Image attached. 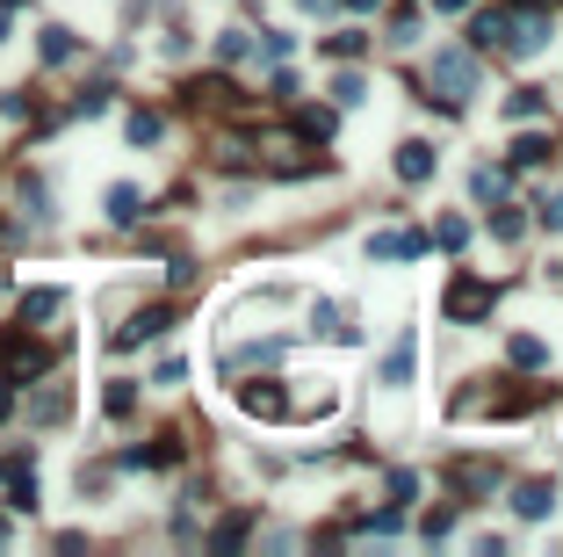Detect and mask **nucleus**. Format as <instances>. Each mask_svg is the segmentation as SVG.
Masks as SVG:
<instances>
[{
    "label": "nucleus",
    "mask_w": 563,
    "mask_h": 557,
    "mask_svg": "<svg viewBox=\"0 0 563 557\" xmlns=\"http://www.w3.org/2000/svg\"><path fill=\"white\" fill-rule=\"evenodd\" d=\"M556 405V383H534V391H513V377H477L462 383L455 399H448V420H513L528 413V405Z\"/></svg>",
    "instance_id": "f257e3e1"
},
{
    "label": "nucleus",
    "mask_w": 563,
    "mask_h": 557,
    "mask_svg": "<svg viewBox=\"0 0 563 557\" xmlns=\"http://www.w3.org/2000/svg\"><path fill=\"white\" fill-rule=\"evenodd\" d=\"M549 36H556V15H549L542 0H520V8H506L498 58H534V52H549Z\"/></svg>",
    "instance_id": "f03ea898"
},
{
    "label": "nucleus",
    "mask_w": 563,
    "mask_h": 557,
    "mask_svg": "<svg viewBox=\"0 0 563 557\" xmlns=\"http://www.w3.org/2000/svg\"><path fill=\"white\" fill-rule=\"evenodd\" d=\"M492 304H498V290L484 276H448V290H441L448 326H477V319H492Z\"/></svg>",
    "instance_id": "7ed1b4c3"
},
{
    "label": "nucleus",
    "mask_w": 563,
    "mask_h": 557,
    "mask_svg": "<svg viewBox=\"0 0 563 557\" xmlns=\"http://www.w3.org/2000/svg\"><path fill=\"white\" fill-rule=\"evenodd\" d=\"M427 88L441 94L448 109H462L470 94H477V52H433V66H427Z\"/></svg>",
    "instance_id": "20e7f679"
},
{
    "label": "nucleus",
    "mask_w": 563,
    "mask_h": 557,
    "mask_svg": "<svg viewBox=\"0 0 563 557\" xmlns=\"http://www.w3.org/2000/svg\"><path fill=\"white\" fill-rule=\"evenodd\" d=\"M232 405H239L246 420L290 427V391H282V377H246V383H232Z\"/></svg>",
    "instance_id": "39448f33"
},
{
    "label": "nucleus",
    "mask_w": 563,
    "mask_h": 557,
    "mask_svg": "<svg viewBox=\"0 0 563 557\" xmlns=\"http://www.w3.org/2000/svg\"><path fill=\"white\" fill-rule=\"evenodd\" d=\"M441 478H448V492H462V500H477V492H498V486H506L498 456H455Z\"/></svg>",
    "instance_id": "423d86ee"
},
{
    "label": "nucleus",
    "mask_w": 563,
    "mask_h": 557,
    "mask_svg": "<svg viewBox=\"0 0 563 557\" xmlns=\"http://www.w3.org/2000/svg\"><path fill=\"white\" fill-rule=\"evenodd\" d=\"M44 369H52V355L36 348V341H22V333H8V341H0V377L30 383V377H44Z\"/></svg>",
    "instance_id": "0eeeda50"
},
{
    "label": "nucleus",
    "mask_w": 563,
    "mask_h": 557,
    "mask_svg": "<svg viewBox=\"0 0 563 557\" xmlns=\"http://www.w3.org/2000/svg\"><path fill=\"white\" fill-rule=\"evenodd\" d=\"M412 369H419V333L397 326L391 355H383V391H412Z\"/></svg>",
    "instance_id": "6e6552de"
},
{
    "label": "nucleus",
    "mask_w": 563,
    "mask_h": 557,
    "mask_svg": "<svg viewBox=\"0 0 563 557\" xmlns=\"http://www.w3.org/2000/svg\"><path fill=\"white\" fill-rule=\"evenodd\" d=\"M260 159L282 167V175H311V145L290 138V131H268V138H260Z\"/></svg>",
    "instance_id": "1a4fd4ad"
},
{
    "label": "nucleus",
    "mask_w": 563,
    "mask_h": 557,
    "mask_svg": "<svg viewBox=\"0 0 563 557\" xmlns=\"http://www.w3.org/2000/svg\"><path fill=\"white\" fill-rule=\"evenodd\" d=\"M427 232H369V261H419Z\"/></svg>",
    "instance_id": "9d476101"
},
{
    "label": "nucleus",
    "mask_w": 563,
    "mask_h": 557,
    "mask_svg": "<svg viewBox=\"0 0 563 557\" xmlns=\"http://www.w3.org/2000/svg\"><path fill=\"white\" fill-rule=\"evenodd\" d=\"M549 506H556V478H520V486H513V514H520V522H542Z\"/></svg>",
    "instance_id": "9b49d317"
},
{
    "label": "nucleus",
    "mask_w": 563,
    "mask_h": 557,
    "mask_svg": "<svg viewBox=\"0 0 563 557\" xmlns=\"http://www.w3.org/2000/svg\"><path fill=\"white\" fill-rule=\"evenodd\" d=\"M433 167H441V153H433L427 138H405V145H397V181H412V189H419V181H433Z\"/></svg>",
    "instance_id": "f8f14e48"
},
{
    "label": "nucleus",
    "mask_w": 563,
    "mask_h": 557,
    "mask_svg": "<svg viewBox=\"0 0 563 557\" xmlns=\"http://www.w3.org/2000/svg\"><path fill=\"white\" fill-rule=\"evenodd\" d=\"M167 326H173V312H167V304H153V312H137L131 326L116 333V348H145V341H159Z\"/></svg>",
    "instance_id": "ddd939ff"
},
{
    "label": "nucleus",
    "mask_w": 563,
    "mask_h": 557,
    "mask_svg": "<svg viewBox=\"0 0 563 557\" xmlns=\"http://www.w3.org/2000/svg\"><path fill=\"white\" fill-rule=\"evenodd\" d=\"M506 363L513 369H542L549 363V341H542V333H513V341H506Z\"/></svg>",
    "instance_id": "4468645a"
},
{
    "label": "nucleus",
    "mask_w": 563,
    "mask_h": 557,
    "mask_svg": "<svg viewBox=\"0 0 563 557\" xmlns=\"http://www.w3.org/2000/svg\"><path fill=\"white\" fill-rule=\"evenodd\" d=\"M506 116H513V123H542V116H549V94H542V88H513V94H506Z\"/></svg>",
    "instance_id": "2eb2a0df"
},
{
    "label": "nucleus",
    "mask_w": 563,
    "mask_h": 557,
    "mask_svg": "<svg viewBox=\"0 0 563 557\" xmlns=\"http://www.w3.org/2000/svg\"><path fill=\"white\" fill-rule=\"evenodd\" d=\"M66 312V290H30L22 297V326H44V319Z\"/></svg>",
    "instance_id": "dca6fc26"
},
{
    "label": "nucleus",
    "mask_w": 563,
    "mask_h": 557,
    "mask_svg": "<svg viewBox=\"0 0 563 557\" xmlns=\"http://www.w3.org/2000/svg\"><path fill=\"white\" fill-rule=\"evenodd\" d=\"M109 218H116V225H137V218H145V196H137L131 181H116V189H109Z\"/></svg>",
    "instance_id": "f3484780"
},
{
    "label": "nucleus",
    "mask_w": 563,
    "mask_h": 557,
    "mask_svg": "<svg viewBox=\"0 0 563 557\" xmlns=\"http://www.w3.org/2000/svg\"><path fill=\"white\" fill-rule=\"evenodd\" d=\"M506 167H477V175H470V196H477V203H506Z\"/></svg>",
    "instance_id": "a211bd4d"
},
{
    "label": "nucleus",
    "mask_w": 563,
    "mask_h": 557,
    "mask_svg": "<svg viewBox=\"0 0 563 557\" xmlns=\"http://www.w3.org/2000/svg\"><path fill=\"white\" fill-rule=\"evenodd\" d=\"M542 159H549V138H542V131L513 138V167H542Z\"/></svg>",
    "instance_id": "6ab92c4d"
},
{
    "label": "nucleus",
    "mask_w": 563,
    "mask_h": 557,
    "mask_svg": "<svg viewBox=\"0 0 563 557\" xmlns=\"http://www.w3.org/2000/svg\"><path fill=\"white\" fill-rule=\"evenodd\" d=\"M123 131H131V145H159V131H167V123H159L153 109H137V116L123 123Z\"/></svg>",
    "instance_id": "aec40b11"
},
{
    "label": "nucleus",
    "mask_w": 563,
    "mask_h": 557,
    "mask_svg": "<svg viewBox=\"0 0 563 557\" xmlns=\"http://www.w3.org/2000/svg\"><path fill=\"white\" fill-rule=\"evenodd\" d=\"M72 52H80V44H72V30H58V22H52V30H44V58H52V66H66Z\"/></svg>",
    "instance_id": "412c9836"
},
{
    "label": "nucleus",
    "mask_w": 563,
    "mask_h": 557,
    "mask_svg": "<svg viewBox=\"0 0 563 557\" xmlns=\"http://www.w3.org/2000/svg\"><path fill=\"white\" fill-rule=\"evenodd\" d=\"M433 246H448V254H462V246H470V225H462V218H441V225H433Z\"/></svg>",
    "instance_id": "4be33fe9"
},
{
    "label": "nucleus",
    "mask_w": 563,
    "mask_h": 557,
    "mask_svg": "<svg viewBox=\"0 0 563 557\" xmlns=\"http://www.w3.org/2000/svg\"><path fill=\"white\" fill-rule=\"evenodd\" d=\"M246 52H254V36H246V30H224L217 36V58H224V66H239Z\"/></svg>",
    "instance_id": "5701e85b"
},
{
    "label": "nucleus",
    "mask_w": 563,
    "mask_h": 557,
    "mask_svg": "<svg viewBox=\"0 0 563 557\" xmlns=\"http://www.w3.org/2000/svg\"><path fill=\"white\" fill-rule=\"evenodd\" d=\"M325 52H333V58H361V52H369V36H361V30H340V36H325Z\"/></svg>",
    "instance_id": "b1692460"
},
{
    "label": "nucleus",
    "mask_w": 563,
    "mask_h": 557,
    "mask_svg": "<svg viewBox=\"0 0 563 557\" xmlns=\"http://www.w3.org/2000/svg\"><path fill=\"white\" fill-rule=\"evenodd\" d=\"M492 232H498V239L513 246V239H520V232H528V218H520V210H506V203H498V210H492Z\"/></svg>",
    "instance_id": "393cba45"
},
{
    "label": "nucleus",
    "mask_w": 563,
    "mask_h": 557,
    "mask_svg": "<svg viewBox=\"0 0 563 557\" xmlns=\"http://www.w3.org/2000/svg\"><path fill=\"white\" fill-rule=\"evenodd\" d=\"M333 94H340L347 109H354V102H369V88H361V73H340V80H333Z\"/></svg>",
    "instance_id": "a878e982"
},
{
    "label": "nucleus",
    "mask_w": 563,
    "mask_h": 557,
    "mask_svg": "<svg viewBox=\"0 0 563 557\" xmlns=\"http://www.w3.org/2000/svg\"><path fill=\"white\" fill-rule=\"evenodd\" d=\"M102 405H109V413H131V405H137V391H131V383H109V391H102Z\"/></svg>",
    "instance_id": "bb28decb"
},
{
    "label": "nucleus",
    "mask_w": 563,
    "mask_h": 557,
    "mask_svg": "<svg viewBox=\"0 0 563 557\" xmlns=\"http://www.w3.org/2000/svg\"><path fill=\"white\" fill-rule=\"evenodd\" d=\"M30 413H36V420H66V391H44V399H36Z\"/></svg>",
    "instance_id": "cd10ccee"
},
{
    "label": "nucleus",
    "mask_w": 563,
    "mask_h": 557,
    "mask_svg": "<svg viewBox=\"0 0 563 557\" xmlns=\"http://www.w3.org/2000/svg\"><path fill=\"white\" fill-rule=\"evenodd\" d=\"M102 109H109V88H87L80 102H72V116H102Z\"/></svg>",
    "instance_id": "c85d7f7f"
},
{
    "label": "nucleus",
    "mask_w": 563,
    "mask_h": 557,
    "mask_svg": "<svg viewBox=\"0 0 563 557\" xmlns=\"http://www.w3.org/2000/svg\"><path fill=\"white\" fill-rule=\"evenodd\" d=\"M412 492H419V478H412V470H391V506H405Z\"/></svg>",
    "instance_id": "c756f323"
},
{
    "label": "nucleus",
    "mask_w": 563,
    "mask_h": 557,
    "mask_svg": "<svg viewBox=\"0 0 563 557\" xmlns=\"http://www.w3.org/2000/svg\"><path fill=\"white\" fill-rule=\"evenodd\" d=\"M534 218H542L549 232H563V196H542V203H534Z\"/></svg>",
    "instance_id": "7c9ffc66"
},
{
    "label": "nucleus",
    "mask_w": 563,
    "mask_h": 557,
    "mask_svg": "<svg viewBox=\"0 0 563 557\" xmlns=\"http://www.w3.org/2000/svg\"><path fill=\"white\" fill-rule=\"evenodd\" d=\"M304 131L311 138H333V109H304Z\"/></svg>",
    "instance_id": "2f4dec72"
},
{
    "label": "nucleus",
    "mask_w": 563,
    "mask_h": 557,
    "mask_svg": "<svg viewBox=\"0 0 563 557\" xmlns=\"http://www.w3.org/2000/svg\"><path fill=\"white\" fill-rule=\"evenodd\" d=\"M181 377H188V363H181V355H167V363L153 369V383H181Z\"/></svg>",
    "instance_id": "473e14b6"
},
{
    "label": "nucleus",
    "mask_w": 563,
    "mask_h": 557,
    "mask_svg": "<svg viewBox=\"0 0 563 557\" xmlns=\"http://www.w3.org/2000/svg\"><path fill=\"white\" fill-rule=\"evenodd\" d=\"M433 8H441V15H462V8H470V0H433Z\"/></svg>",
    "instance_id": "72a5a7b5"
},
{
    "label": "nucleus",
    "mask_w": 563,
    "mask_h": 557,
    "mask_svg": "<svg viewBox=\"0 0 563 557\" xmlns=\"http://www.w3.org/2000/svg\"><path fill=\"white\" fill-rule=\"evenodd\" d=\"M347 8H354V15H375V8H383V0H347Z\"/></svg>",
    "instance_id": "f704fd0d"
},
{
    "label": "nucleus",
    "mask_w": 563,
    "mask_h": 557,
    "mask_svg": "<svg viewBox=\"0 0 563 557\" xmlns=\"http://www.w3.org/2000/svg\"><path fill=\"white\" fill-rule=\"evenodd\" d=\"M8 413H15V399H8V391H0V420H8Z\"/></svg>",
    "instance_id": "c9c22d12"
},
{
    "label": "nucleus",
    "mask_w": 563,
    "mask_h": 557,
    "mask_svg": "<svg viewBox=\"0 0 563 557\" xmlns=\"http://www.w3.org/2000/svg\"><path fill=\"white\" fill-rule=\"evenodd\" d=\"M0 36H8V0H0Z\"/></svg>",
    "instance_id": "e433bc0d"
},
{
    "label": "nucleus",
    "mask_w": 563,
    "mask_h": 557,
    "mask_svg": "<svg viewBox=\"0 0 563 557\" xmlns=\"http://www.w3.org/2000/svg\"><path fill=\"white\" fill-rule=\"evenodd\" d=\"M296 8H325V0H296Z\"/></svg>",
    "instance_id": "4c0bfd02"
},
{
    "label": "nucleus",
    "mask_w": 563,
    "mask_h": 557,
    "mask_svg": "<svg viewBox=\"0 0 563 557\" xmlns=\"http://www.w3.org/2000/svg\"><path fill=\"white\" fill-rule=\"evenodd\" d=\"M0 543H8V522H0Z\"/></svg>",
    "instance_id": "58836bf2"
}]
</instances>
